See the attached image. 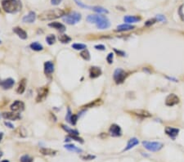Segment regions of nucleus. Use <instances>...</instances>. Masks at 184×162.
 Here are the masks:
<instances>
[{"instance_id":"nucleus-1","label":"nucleus","mask_w":184,"mask_h":162,"mask_svg":"<svg viewBox=\"0 0 184 162\" xmlns=\"http://www.w3.org/2000/svg\"><path fill=\"white\" fill-rule=\"evenodd\" d=\"M65 15V11L60 8H55V9H50V10H47L44 11V13L40 14L39 16V19L40 21H53L54 19H57L61 17H63Z\"/></svg>"},{"instance_id":"nucleus-2","label":"nucleus","mask_w":184,"mask_h":162,"mask_svg":"<svg viewBox=\"0 0 184 162\" xmlns=\"http://www.w3.org/2000/svg\"><path fill=\"white\" fill-rule=\"evenodd\" d=\"M2 7L8 13H16L22 8V3L20 0H3Z\"/></svg>"},{"instance_id":"nucleus-3","label":"nucleus","mask_w":184,"mask_h":162,"mask_svg":"<svg viewBox=\"0 0 184 162\" xmlns=\"http://www.w3.org/2000/svg\"><path fill=\"white\" fill-rule=\"evenodd\" d=\"M81 17H82L81 14L77 12H73V13H70L66 15L63 17V21L68 25H75L81 20Z\"/></svg>"},{"instance_id":"nucleus-4","label":"nucleus","mask_w":184,"mask_h":162,"mask_svg":"<svg viewBox=\"0 0 184 162\" xmlns=\"http://www.w3.org/2000/svg\"><path fill=\"white\" fill-rule=\"evenodd\" d=\"M142 145L145 148L147 149L151 152H158L161 150L164 147V144L160 142H148V141H144L142 142Z\"/></svg>"},{"instance_id":"nucleus-5","label":"nucleus","mask_w":184,"mask_h":162,"mask_svg":"<svg viewBox=\"0 0 184 162\" xmlns=\"http://www.w3.org/2000/svg\"><path fill=\"white\" fill-rule=\"evenodd\" d=\"M127 75V73L123 70V69H121V68L116 69V70H115L114 75H113L115 82L117 83V84L124 83V79H126Z\"/></svg>"},{"instance_id":"nucleus-6","label":"nucleus","mask_w":184,"mask_h":162,"mask_svg":"<svg viewBox=\"0 0 184 162\" xmlns=\"http://www.w3.org/2000/svg\"><path fill=\"white\" fill-rule=\"evenodd\" d=\"M48 87H41L38 89L37 91V97H36V102H40L44 101L46 97L48 96Z\"/></svg>"},{"instance_id":"nucleus-7","label":"nucleus","mask_w":184,"mask_h":162,"mask_svg":"<svg viewBox=\"0 0 184 162\" xmlns=\"http://www.w3.org/2000/svg\"><path fill=\"white\" fill-rule=\"evenodd\" d=\"M179 103V97L174 93H170L165 99V105L167 106H174Z\"/></svg>"},{"instance_id":"nucleus-8","label":"nucleus","mask_w":184,"mask_h":162,"mask_svg":"<svg viewBox=\"0 0 184 162\" xmlns=\"http://www.w3.org/2000/svg\"><path fill=\"white\" fill-rule=\"evenodd\" d=\"M109 133L112 137H120V136L122 135L121 128L119 127V125L116 124H113L110 125Z\"/></svg>"},{"instance_id":"nucleus-9","label":"nucleus","mask_w":184,"mask_h":162,"mask_svg":"<svg viewBox=\"0 0 184 162\" xmlns=\"http://www.w3.org/2000/svg\"><path fill=\"white\" fill-rule=\"evenodd\" d=\"M24 107H25V104L22 102L19 101V100H17L15 101L11 105L10 108L11 110L13 111V112H20V111H22L24 110Z\"/></svg>"},{"instance_id":"nucleus-10","label":"nucleus","mask_w":184,"mask_h":162,"mask_svg":"<svg viewBox=\"0 0 184 162\" xmlns=\"http://www.w3.org/2000/svg\"><path fill=\"white\" fill-rule=\"evenodd\" d=\"M14 83H15V80L12 78H8L4 80H1L0 81V86L3 89H10L13 87Z\"/></svg>"},{"instance_id":"nucleus-11","label":"nucleus","mask_w":184,"mask_h":162,"mask_svg":"<svg viewBox=\"0 0 184 162\" xmlns=\"http://www.w3.org/2000/svg\"><path fill=\"white\" fill-rule=\"evenodd\" d=\"M102 73L101 68L97 67V66H92L89 69V76L91 79H95L99 77Z\"/></svg>"},{"instance_id":"nucleus-12","label":"nucleus","mask_w":184,"mask_h":162,"mask_svg":"<svg viewBox=\"0 0 184 162\" xmlns=\"http://www.w3.org/2000/svg\"><path fill=\"white\" fill-rule=\"evenodd\" d=\"M97 27L98 29H101V30H104V29H107L108 27H110V23L109 20L105 16H102L101 19L99 21V22L96 24Z\"/></svg>"},{"instance_id":"nucleus-13","label":"nucleus","mask_w":184,"mask_h":162,"mask_svg":"<svg viewBox=\"0 0 184 162\" xmlns=\"http://www.w3.org/2000/svg\"><path fill=\"white\" fill-rule=\"evenodd\" d=\"M165 133H166L167 135L170 137L171 138L175 139L176 137L178 135L179 129H176V128H172V127H169V126H168V127L165 128Z\"/></svg>"},{"instance_id":"nucleus-14","label":"nucleus","mask_w":184,"mask_h":162,"mask_svg":"<svg viewBox=\"0 0 184 162\" xmlns=\"http://www.w3.org/2000/svg\"><path fill=\"white\" fill-rule=\"evenodd\" d=\"M2 116L6 120H17L21 119V115L16 112H4L2 114Z\"/></svg>"},{"instance_id":"nucleus-15","label":"nucleus","mask_w":184,"mask_h":162,"mask_svg":"<svg viewBox=\"0 0 184 162\" xmlns=\"http://www.w3.org/2000/svg\"><path fill=\"white\" fill-rule=\"evenodd\" d=\"M132 112L141 118H149L151 116V115L147 111H145V110H134Z\"/></svg>"},{"instance_id":"nucleus-16","label":"nucleus","mask_w":184,"mask_h":162,"mask_svg":"<svg viewBox=\"0 0 184 162\" xmlns=\"http://www.w3.org/2000/svg\"><path fill=\"white\" fill-rule=\"evenodd\" d=\"M54 71V64L52 61H48L44 63V73L45 74H53Z\"/></svg>"},{"instance_id":"nucleus-17","label":"nucleus","mask_w":184,"mask_h":162,"mask_svg":"<svg viewBox=\"0 0 184 162\" xmlns=\"http://www.w3.org/2000/svg\"><path fill=\"white\" fill-rule=\"evenodd\" d=\"M13 32L16 35H18V37L21 38L22 40H26L27 39V33L21 27H14Z\"/></svg>"},{"instance_id":"nucleus-18","label":"nucleus","mask_w":184,"mask_h":162,"mask_svg":"<svg viewBox=\"0 0 184 162\" xmlns=\"http://www.w3.org/2000/svg\"><path fill=\"white\" fill-rule=\"evenodd\" d=\"M48 26L52 27L53 29H56L57 31H59L60 32H64V31H66V26L63 24L60 23V22H51V23L48 24Z\"/></svg>"},{"instance_id":"nucleus-19","label":"nucleus","mask_w":184,"mask_h":162,"mask_svg":"<svg viewBox=\"0 0 184 162\" xmlns=\"http://www.w3.org/2000/svg\"><path fill=\"white\" fill-rule=\"evenodd\" d=\"M36 19V15H35V13L34 12H30L29 13L26 15L22 21L24 23H34Z\"/></svg>"},{"instance_id":"nucleus-20","label":"nucleus","mask_w":184,"mask_h":162,"mask_svg":"<svg viewBox=\"0 0 184 162\" xmlns=\"http://www.w3.org/2000/svg\"><path fill=\"white\" fill-rule=\"evenodd\" d=\"M135 28V26H131L129 24H123V25H120V26H118L115 31H118V32H124V31H132Z\"/></svg>"},{"instance_id":"nucleus-21","label":"nucleus","mask_w":184,"mask_h":162,"mask_svg":"<svg viewBox=\"0 0 184 162\" xmlns=\"http://www.w3.org/2000/svg\"><path fill=\"white\" fill-rule=\"evenodd\" d=\"M138 143H139V141H138L137 138H130V139L128 140V142L127 147L124 149V152L130 150V149L133 148V147H135V146L138 144Z\"/></svg>"},{"instance_id":"nucleus-22","label":"nucleus","mask_w":184,"mask_h":162,"mask_svg":"<svg viewBox=\"0 0 184 162\" xmlns=\"http://www.w3.org/2000/svg\"><path fill=\"white\" fill-rule=\"evenodd\" d=\"M124 21L127 24H132V23H136L141 21V17H135V16H126L124 17Z\"/></svg>"},{"instance_id":"nucleus-23","label":"nucleus","mask_w":184,"mask_h":162,"mask_svg":"<svg viewBox=\"0 0 184 162\" xmlns=\"http://www.w3.org/2000/svg\"><path fill=\"white\" fill-rule=\"evenodd\" d=\"M26 79H23L20 82L19 85H18L17 92L19 94H22V93H24V92L26 91Z\"/></svg>"},{"instance_id":"nucleus-24","label":"nucleus","mask_w":184,"mask_h":162,"mask_svg":"<svg viewBox=\"0 0 184 162\" xmlns=\"http://www.w3.org/2000/svg\"><path fill=\"white\" fill-rule=\"evenodd\" d=\"M40 153L45 156H55L57 154V151L56 150H53L50 148H46V147H43L40 150Z\"/></svg>"},{"instance_id":"nucleus-25","label":"nucleus","mask_w":184,"mask_h":162,"mask_svg":"<svg viewBox=\"0 0 184 162\" xmlns=\"http://www.w3.org/2000/svg\"><path fill=\"white\" fill-rule=\"evenodd\" d=\"M101 17H102V16H99V15H89L87 17V22L89 23L97 24L101 19Z\"/></svg>"},{"instance_id":"nucleus-26","label":"nucleus","mask_w":184,"mask_h":162,"mask_svg":"<svg viewBox=\"0 0 184 162\" xmlns=\"http://www.w3.org/2000/svg\"><path fill=\"white\" fill-rule=\"evenodd\" d=\"M65 148L67 149L68 151L70 152H78V153H81L83 152V150L82 149L77 147L76 146L73 144H66L65 145Z\"/></svg>"},{"instance_id":"nucleus-27","label":"nucleus","mask_w":184,"mask_h":162,"mask_svg":"<svg viewBox=\"0 0 184 162\" xmlns=\"http://www.w3.org/2000/svg\"><path fill=\"white\" fill-rule=\"evenodd\" d=\"M61 128L65 130V131L67 132V133H69L70 135H79V132L75 129H70L68 126H66L64 124H61Z\"/></svg>"},{"instance_id":"nucleus-28","label":"nucleus","mask_w":184,"mask_h":162,"mask_svg":"<svg viewBox=\"0 0 184 162\" xmlns=\"http://www.w3.org/2000/svg\"><path fill=\"white\" fill-rule=\"evenodd\" d=\"M30 47L32 50H34V51H37V52H39V51H42L43 49H44V47H43V45L42 44H40V43H38V42H34V43H32V44L30 45Z\"/></svg>"},{"instance_id":"nucleus-29","label":"nucleus","mask_w":184,"mask_h":162,"mask_svg":"<svg viewBox=\"0 0 184 162\" xmlns=\"http://www.w3.org/2000/svg\"><path fill=\"white\" fill-rule=\"evenodd\" d=\"M58 40L62 44H68V43H70V41H71V38L67 35H59Z\"/></svg>"},{"instance_id":"nucleus-30","label":"nucleus","mask_w":184,"mask_h":162,"mask_svg":"<svg viewBox=\"0 0 184 162\" xmlns=\"http://www.w3.org/2000/svg\"><path fill=\"white\" fill-rule=\"evenodd\" d=\"M80 57L85 61H89L90 60V53L88 52V49H83V51L80 53Z\"/></svg>"},{"instance_id":"nucleus-31","label":"nucleus","mask_w":184,"mask_h":162,"mask_svg":"<svg viewBox=\"0 0 184 162\" xmlns=\"http://www.w3.org/2000/svg\"><path fill=\"white\" fill-rule=\"evenodd\" d=\"M92 9L94 12L97 13H108V11L104 8H102V7L96 6V7H92Z\"/></svg>"},{"instance_id":"nucleus-32","label":"nucleus","mask_w":184,"mask_h":162,"mask_svg":"<svg viewBox=\"0 0 184 162\" xmlns=\"http://www.w3.org/2000/svg\"><path fill=\"white\" fill-rule=\"evenodd\" d=\"M46 41L49 45H53V44H55L56 42V37L55 35H49L46 37Z\"/></svg>"},{"instance_id":"nucleus-33","label":"nucleus","mask_w":184,"mask_h":162,"mask_svg":"<svg viewBox=\"0 0 184 162\" xmlns=\"http://www.w3.org/2000/svg\"><path fill=\"white\" fill-rule=\"evenodd\" d=\"M72 48L75 50H83L87 48V45L83 44H72Z\"/></svg>"},{"instance_id":"nucleus-34","label":"nucleus","mask_w":184,"mask_h":162,"mask_svg":"<svg viewBox=\"0 0 184 162\" xmlns=\"http://www.w3.org/2000/svg\"><path fill=\"white\" fill-rule=\"evenodd\" d=\"M20 161L21 162H33V159L28 155H25V156H22Z\"/></svg>"},{"instance_id":"nucleus-35","label":"nucleus","mask_w":184,"mask_h":162,"mask_svg":"<svg viewBox=\"0 0 184 162\" xmlns=\"http://www.w3.org/2000/svg\"><path fill=\"white\" fill-rule=\"evenodd\" d=\"M156 22H157V20H156V18L150 19V20H148V21H147V22H145V26H151L154 25Z\"/></svg>"},{"instance_id":"nucleus-36","label":"nucleus","mask_w":184,"mask_h":162,"mask_svg":"<svg viewBox=\"0 0 184 162\" xmlns=\"http://www.w3.org/2000/svg\"><path fill=\"white\" fill-rule=\"evenodd\" d=\"M69 137L70 138V139H73V140L76 141V142H79L80 143H83V138H79V135H70Z\"/></svg>"},{"instance_id":"nucleus-37","label":"nucleus","mask_w":184,"mask_h":162,"mask_svg":"<svg viewBox=\"0 0 184 162\" xmlns=\"http://www.w3.org/2000/svg\"><path fill=\"white\" fill-rule=\"evenodd\" d=\"M77 120H78V115H71V118H70V124L72 125H75L76 123H77Z\"/></svg>"},{"instance_id":"nucleus-38","label":"nucleus","mask_w":184,"mask_h":162,"mask_svg":"<svg viewBox=\"0 0 184 162\" xmlns=\"http://www.w3.org/2000/svg\"><path fill=\"white\" fill-rule=\"evenodd\" d=\"M80 157L82 158L83 161H91V160L95 159L96 156H92V155H86V156H80Z\"/></svg>"},{"instance_id":"nucleus-39","label":"nucleus","mask_w":184,"mask_h":162,"mask_svg":"<svg viewBox=\"0 0 184 162\" xmlns=\"http://www.w3.org/2000/svg\"><path fill=\"white\" fill-rule=\"evenodd\" d=\"M113 58H114V53H110L109 54L107 55V57H106V61H107V62H108L109 64H112V62H113Z\"/></svg>"},{"instance_id":"nucleus-40","label":"nucleus","mask_w":184,"mask_h":162,"mask_svg":"<svg viewBox=\"0 0 184 162\" xmlns=\"http://www.w3.org/2000/svg\"><path fill=\"white\" fill-rule=\"evenodd\" d=\"M71 115H72V113H71V111H70V108H68L67 110V114L66 115V120L67 122H70V118H71Z\"/></svg>"},{"instance_id":"nucleus-41","label":"nucleus","mask_w":184,"mask_h":162,"mask_svg":"<svg viewBox=\"0 0 184 162\" xmlns=\"http://www.w3.org/2000/svg\"><path fill=\"white\" fill-rule=\"evenodd\" d=\"M183 5H181V6H180L179 9H178V15L180 16L181 20H182V21H184V14L183 13Z\"/></svg>"},{"instance_id":"nucleus-42","label":"nucleus","mask_w":184,"mask_h":162,"mask_svg":"<svg viewBox=\"0 0 184 162\" xmlns=\"http://www.w3.org/2000/svg\"><path fill=\"white\" fill-rule=\"evenodd\" d=\"M156 19L157 20L158 22H165L166 21V18L165 17V16H163V15H157Z\"/></svg>"},{"instance_id":"nucleus-43","label":"nucleus","mask_w":184,"mask_h":162,"mask_svg":"<svg viewBox=\"0 0 184 162\" xmlns=\"http://www.w3.org/2000/svg\"><path fill=\"white\" fill-rule=\"evenodd\" d=\"M94 48H96L97 50H100V51H104L105 50V46L102 44H98V45H95Z\"/></svg>"},{"instance_id":"nucleus-44","label":"nucleus","mask_w":184,"mask_h":162,"mask_svg":"<svg viewBox=\"0 0 184 162\" xmlns=\"http://www.w3.org/2000/svg\"><path fill=\"white\" fill-rule=\"evenodd\" d=\"M114 52L116 54H118L119 56H121V57H124L125 56V53L124 52H123V51H120V50H117L116 48H114Z\"/></svg>"},{"instance_id":"nucleus-45","label":"nucleus","mask_w":184,"mask_h":162,"mask_svg":"<svg viewBox=\"0 0 184 162\" xmlns=\"http://www.w3.org/2000/svg\"><path fill=\"white\" fill-rule=\"evenodd\" d=\"M75 3H76V4L78 5V6H79V7H81V8H89V7L86 6V5H84L83 3H81V2L79 1V0H75Z\"/></svg>"},{"instance_id":"nucleus-46","label":"nucleus","mask_w":184,"mask_h":162,"mask_svg":"<svg viewBox=\"0 0 184 162\" xmlns=\"http://www.w3.org/2000/svg\"><path fill=\"white\" fill-rule=\"evenodd\" d=\"M62 0H51V3L54 6H57V5L60 4Z\"/></svg>"},{"instance_id":"nucleus-47","label":"nucleus","mask_w":184,"mask_h":162,"mask_svg":"<svg viewBox=\"0 0 184 162\" xmlns=\"http://www.w3.org/2000/svg\"><path fill=\"white\" fill-rule=\"evenodd\" d=\"M4 124L7 126V127L10 128V129H14V125L12 124V123L10 122H7V121H5L4 122Z\"/></svg>"},{"instance_id":"nucleus-48","label":"nucleus","mask_w":184,"mask_h":162,"mask_svg":"<svg viewBox=\"0 0 184 162\" xmlns=\"http://www.w3.org/2000/svg\"><path fill=\"white\" fill-rule=\"evenodd\" d=\"M166 78H167V79H169V80H174V82H178V79H174V78H171V77H168V76H167Z\"/></svg>"},{"instance_id":"nucleus-49","label":"nucleus","mask_w":184,"mask_h":162,"mask_svg":"<svg viewBox=\"0 0 184 162\" xmlns=\"http://www.w3.org/2000/svg\"><path fill=\"white\" fill-rule=\"evenodd\" d=\"M3 133H0V142H1L2 138H3Z\"/></svg>"},{"instance_id":"nucleus-50","label":"nucleus","mask_w":184,"mask_h":162,"mask_svg":"<svg viewBox=\"0 0 184 162\" xmlns=\"http://www.w3.org/2000/svg\"><path fill=\"white\" fill-rule=\"evenodd\" d=\"M1 162H9V161H8V160H4V161H3Z\"/></svg>"},{"instance_id":"nucleus-51","label":"nucleus","mask_w":184,"mask_h":162,"mask_svg":"<svg viewBox=\"0 0 184 162\" xmlns=\"http://www.w3.org/2000/svg\"><path fill=\"white\" fill-rule=\"evenodd\" d=\"M2 156H3V152H0V158H1Z\"/></svg>"},{"instance_id":"nucleus-52","label":"nucleus","mask_w":184,"mask_h":162,"mask_svg":"<svg viewBox=\"0 0 184 162\" xmlns=\"http://www.w3.org/2000/svg\"><path fill=\"white\" fill-rule=\"evenodd\" d=\"M1 43H2V42H1V40H0V44H1Z\"/></svg>"}]
</instances>
